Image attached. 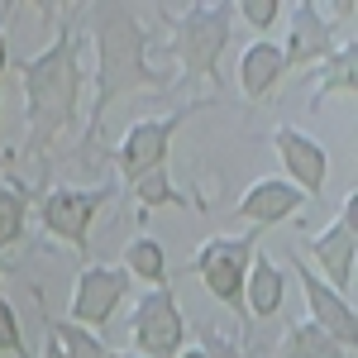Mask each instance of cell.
<instances>
[{
	"label": "cell",
	"instance_id": "obj_1",
	"mask_svg": "<svg viewBox=\"0 0 358 358\" xmlns=\"http://www.w3.org/2000/svg\"><path fill=\"white\" fill-rule=\"evenodd\" d=\"M29 120V153H48L53 138L72 124L77 96H82V57H77V29H57L53 43L34 53L20 72Z\"/></svg>",
	"mask_w": 358,
	"mask_h": 358
},
{
	"label": "cell",
	"instance_id": "obj_2",
	"mask_svg": "<svg viewBox=\"0 0 358 358\" xmlns=\"http://www.w3.org/2000/svg\"><path fill=\"white\" fill-rule=\"evenodd\" d=\"M96 57H101V77H96V106H91L86 143H91L96 124L110 115V106L120 96L167 86V72L148 62V34H143V24H138V15L129 5H101L96 10Z\"/></svg>",
	"mask_w": 358,
	"mask_h": 358
},
{
	"label": "cell",
	"instance_id": "obj_3",
	"mask_svg": "<svg viewBox=\"0 0 358 358\" xmlns=\"http://www.w3.org/2000/svg\"><path fill=\"white\" fill-rule=\"evenodd\" d=\"M253 253H258V234L248 229V234H234V239H206V244L192 253V273L206 282V292L224 306V310H234V320L248 325V310H244V277H248V263H253Z\"/></svg>",
	"mask_w": 358,
	"mask_h": 358
},
{
	"label": "cell",
	"instance_id": "obj_4",
	"mask_svg": "<svg viewBox=\"0 0 358 358\" xmlns=\"http://www.w3.org/2000/svg\"><path fill=\"white\" fill-rule=\"evenodd\" d=\"M234 34V5H187L172 29V53L187 67V77H215L224 43Z\"/></svg>",
	"mask_w": 358,
	"mask_h": 358
},
{
	"label": "cell",
	"instance_id": "obj_5",
	"mask_svg": "<svg viewBox=\"0 0 358 358\" xmlns=\"http://www.w3.org/2000/svg\"><path fill=\"white\" fill-rule=\"evenodd\" d=\"M129 339L138 358H177V349L187 344V315L167 287H153L138 296L129 315Z\"/></svg>",
	"mask_w": 358,
	"mask_h": 358
},
{
	"label": "cell",
	"instance_id": "obj_6",
	"mask_svg": "<svg viewBox=\"0 0 358 358\" xmlns=\"http://www.w3.org/2000/svg\"><path fill=\"white\" fill-rule=\"evenodd\" d=\"M196 106H201V101H192L187 110H177V115L134 120V124L124 129V143L115 148V163H120V172H124V182H134V177H143V172H158V167L167 163V148H172L177 129L187 124V115H196Z\"/></svg>",
	"mask_w": 358,
	"mask_h": 358
},
{
	"label": "cell",
	"instance_id": "obj_7",
	"mask_svg": "<svg viewBox=\"0 0 358 358\" xmlns=\"http://www.w3.org/2000/svg\"><path fill=\"white\" fill-rule=\"evenodd\" d=\"M310 258H315V273L330 282L339 296L354 292V258H358V196H344V210L339 220L310 239Z\"/></svg>",
	"mask_w": 358,
	"mask_h": 358
},
{
	"label": "cell",
	"instance_id": "obj_8",
	"mask_svg": "<svg viewBox=\"0 0 358 358\" xmlns=\"http://www.w3.org/2000/svg\"><path fill=\"white\" fill-rule=\"evenodd\" d=\"M106 201H110V187H57V192L43 196L38 220H43V229L53 239H62V244H72V248H86L91 220H96V210Z\"/></svg>",
	"mask_w": 358,
	"mask_h": 358
},
{
	"label": "cell",
	"instance_id": "obj_9",
	"mask_svg": "<svg viewBox=\"0 0 358 358\" xmlns=\"http://www.w3.org/2000/svg\"><path fill=\"white\" fill-rule=\"evenodd\" d=\"M292 273H296V282H301V296H306V310H310V325L320 334H330L339 349H354L358 339V315H354V301L349 296H339L325 277L315 273L306 258H296L292 263Z\"/></svg>",
	"mask_w": 358,
	"mask_h": 358
},
{
	"label": "cell",
	"instance_id": "obj_10",
	"mask_svg": "<svg viewBox=\"0 0 358 358\" xmlns=\"http://www.w3.org/2000/svg\"><path fill=\"white\" fill-rule=\"evenodd\" d=\"M124 296H129V273H124V268H115V263L82 268L77 292H72V325H82V330H101Z\"/></svg>",
	"mask_w": 358,
	"mask_h": 358
},
{
	"label": "cell",
	"instance_id": "obj_11",
	"mask_svg": "<svg viewBox=\"0 0 358 358\" xmlns=\"http://www.w3.org/2000/svg\"><path fill=\"white\" fill-rule=\"evenodd\" d=\"M277 143V158H282V182H292L306 201H315V196L325 192V177H330V153H325V143L320 138H310L306 129H292V124H282L273 134Z\"/></svg>",
	"mask_w": 358,
	"mask_h": 358
},
{
	"label": "cell",
	"instance_id": "obj_12",
	"mask_svg": "<svg viewBox=\"0 0 358 358\" xmlns=\"http://www.w3.org/2000/svg\"><path fill=\"white\" fill-rule=\"evenodd\" d=\"M306 206V196L292 187V182H282V177H258L244 196H239V206H234V215L253 229H268V224H282L292 220L296 210Z\"/></svg>",
	"mask_w": 358,
	"mask_h": 358
},
{
	"label": "cell",
	"instance_id": "obj_13",
	"mask_svg": "<svg viewBox=\"0 0 358 358\" xmlns=\"http://www.w3.org/2000/svg\"><path fill=\"white\" fill-rule=\"evenodd\" d=\"M292 20H296V29H292V38H287V48H282L287 67L325 62V57L339 48V43H334V34L325 29V20H320V10H315V5H292Z\"/></svg>",
	"mask_w": 358,
	"mask_h": 358
},
{
	"label": "cell",
	"instance_id": "obj_14",
	"mask_svg": "<svg viewBox=\"0 0 358 358\" xmlns=\"http://www.w3.org/2000/svg\"><path fill=\"white\" fill-rule=\"evenodd\" d=\"M282 296H287V273L277 268L273 258H263V248H258L253 263H248V277H244V310H248V320H268V315H277Z\"/></svg>",
	"mask_w": 358,
	"mask_h": 358
},
{
	"label": "cell",
	"instance_id": "obj_15",
	"mask_svg": "<svg viewBox=\"0 0 358 358\" xmlns=\"http://www.w3.org/2000/svg\"><path fill=\"white\" fill-rule=\"evenodd\" d=\"M282 72H287V57H282V43H273V38H253L239 53V91L248 101L268 96Z\"/></svg>",
	"mask_w": 358,
	"mask_h": 358
},
{
	"label": "cell",
	"instance_id": "obj_16",
	"mask_svg": "<svg viewBox=\"0 0 358 358\" xmlns=\"http://www.w3.org/2000/svg\"><path fill=\"white\" fill-rule=\"evenodd\" d=\"M277 358H349V349H339L330 334H320L310 320L282 330V344H277Z\"/></svg>",
	"mask_w": 358,
	"mask_h": 358
},
{
	"label": "cell",
	"instance_id": "obj_17",
	"mask_svg": "<svg viewBox=\"0 0 358 358\" xmlns=\"http://www.w3.org/2000/svg\"><path fill=\"white\" fill-rule=\"evenodd\" d=\"M124 273H129V282H148V292L153 287H163L167 282V253L158 239H148V234H138V239H129V248H124Z\"/></svg>",
	"mask_w": 358,
	"mask_h": 358
},
{
	"label": "cell",
	"instance_id": "obj_18",
	"mask_svg": "<svg viewBox=\"0 0 358 358\" xmlns=\"http://www.w3.org/2000/svg\"><path fill=\"white\" fill-rule=\"evenodd\" d=\"M53 339H57V349H62V358H110V349H106L96 334L82 330V325H72V320L53 325Z\"/></svg>",
	"mask_w": 358,
	"mask_h": 358
},
{
	"label": "cell",
	"instance_id": "obj_19",
	"mask_svg": "<svg viewBox=\"0 0 358 358\" xmlns=\"http://www.w3.org/2000/svg\"><path fill=\"white\" fill-rule=\"evenodd\" d=\"M24 220H29V201L20 192H10V187H0V248L20 244Z\"/></svg>",
	"mask_w": 358,
	"mask_h": 358
},
{
	"label": "cell",
	"instance_id": "obj_20",
	"mask_svg": "<svg viewBox=\"0 0 358 358\" xmlns=\"http://www.w3.org/2000/svg\"><path fill=\"white\" fill-rule=\"evenodd\" d=\"M354 86V38H344L330 57H325V77H320V96L325 91H349Z\"/></svg>",
	"mask_w": 358,
	"mask_h": 358
},
{
	"label": "cell",
	"instance_id": "obj_21",
	"mask_svg": "<svg viewBox=\"0 0 358 358\" xmlns=\"http://www.w3.org/2000/svg\"><path fill=\"white\" fill-rule=\"evenodd\" d=\"M134 192H138V206H148V210H158V206H172V201H177V187L167 182V167L134 177Z\"/></svg>",
	"mask_w": 358,
	"mask_h": 358
},
{
	"label": "cell",
	"instance_id": "obj_22",
	"mask_svg": "<svg viewBox=\"0 0 358 358\" xmlns=\"http://www.w3.org/2000/svg\"><path fill=\"white\" fill-rule=\"evenodd\" d=\"M0 354H15V358H29L24 349V334H20V315H15V306L0 296Z\"/></svg>",
	"mask_w": 358,
	"mask_h": 358
},
{
	"label": "cell",
	"instance_id": "obj_23",
	"mask_svg": "<svg viewBox=\"0 0 358 358\" xmlns=\"http://www.w3.org/2000/svg\"><path fill=\"white\" fill-rule=\"evenodd\" d=\"M234 15H244V24L253 29H273L282 15V0H244V5H234Z\"/></svg>",
	"mask_w": 358,
	"mask_h": 358
},
{
	"label": "cell",
	"instance_id": "obj_24",
	"mask_svg": "<svg viewBox=\"0 0 358 358\" xmlns=\"http://www.w3.org/2000/svg\"><path fill=\"white\" fill-rule=\"evenodd\" d=\"M201 349H206V358H244V349L234 339H220V334H206Z\"/></svg>",
	"mask_w": 358,
	"mask_h": 358
},
{
	"label": "cell",
	"instance_id": "obj_25",
	"mask_svg": "<svg viewBox=\"0 0 358 358\" xmlns=\"http://www.w3.org/2000/svg\"><path fill=\"white\" fill-rule=\"evenodd\" d=\"M43 358H62V349H57V339L48 334V344H43Z\"/></svg>",
	"mask_w": 358,
	"mask_h": 358
},
{
	"label": "cell",
	"instance_id": "obj_26",
	"mask_svg": "<svg viewBox=\"0 0 358 358\" xmlns=\"http://www.w3.org/2000/svg\"><path fill=\"white\" fill-rule=\"evenodd\" d=\"M5 62H10V48H5V29H0V72H5Z\"/></svg>",
	"mask_w": 358,
	"mask_h": 358
},
{
	"label": "cell",
	"instance_id": "obj_27",
	"mask_svg": "<svg viewBox=\"0 0 358 358\" xmlns=\"http://www.w3.org/2000/svg\"><path fill=\"white\" fill-rule=\"evenodd\" d=\"M177 358H206V349L196 344V349H182V354H177Z\"/></svg>",
	"mask_w": 358,
	"mask_h": 358
},
{
	"label": "cell",
	"instance_id": "obj_28",
	"mask_svg": "<svg viewBox=\"0 0 358 358\" xmlns=\"http://www.w3.org/2000/svg\"><path fill=\"white\" fill-rule=\"evenodd\" d=\"M110 358H138V354H110Z\"/></svg>",
	"mask_w": 358,
	"mask_h": 358
}]
</instances>
